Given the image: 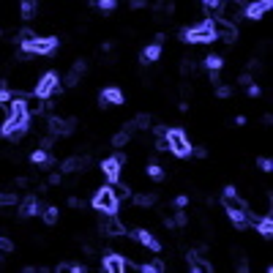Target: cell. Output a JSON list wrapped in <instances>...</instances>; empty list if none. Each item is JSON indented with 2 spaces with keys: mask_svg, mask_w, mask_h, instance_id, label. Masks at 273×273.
<instances>
[{
  "mask_svg": "<svg viewBox=\"0 0 273 273\" xmlns=\"http://www.w3.org/2000/svg\"><path fill=\"white\" fill-rule=\"evenodd\" d=\"M6 107H8V112H11V115H8L6 123L0 126V134L17 142V139H22V136L27 134V123H30L27 101H25V98H17V96H14V98L6 104Z\"/></svg>",
  "mask_w": 273,
  "mask_h": 273,
  "instance_id": "cell-1",
  "label": "cell"
},
{
  "mask_svg": "<svg viewBox=\"0 0 273 273\" xmlns=\"http://www.w3.org/2000/svg\"><path fill=\"white\" fill-rule=\"evenodd\" d=\"M180 39H183L186 44H211V41H216L213 22L202 20L197 27H186V30H180Z\"/></svg>",
  "mask_w": 273,
  "mask_h": 273,
  "instance_id": "cell-2",
  "label": "cell"
},
{
  "mask_svg": "<svg viewBox=\"0 0 273 273\" xmlns=\"http://www.w3.org/2000/svg\"><path fill=\"white\" fill-rule=\"evenodd\" d=\"M117 205H120V199H117L115 189H109V186H101L93 194V208L98 213H117Z\"/></svg>",
  "mask_w": 273,
  "mask_h": 273,
  "instance_id": "cell-3",
  "label": "cell"
},
{
  "mask_svg": "<svg viewBox=\"0 0 273 273\" xmlns=\"http://www.w3.org/2000/svg\"><path fill=\"white\" fill-rule=\"evenodd\" d=\"M58 49V39L55 36H33L30 41H22V52L27 55H52Z\"/></svg>",
  "mask_w": 273,
  "mask_h": 273,
  "instance_id": "cell-4",
  "label": "cell"
},
{
  "mask_svg": "<svg viewBox=\"0 0 273 273\" xmlns=\"http://www.w3.org/2000/svg\"><path fill=\"white\" fill-rule=\"evenodd\" d=\"M167 142H170V150L175 153L177 158H186V156L191 153V142H189V136H186L180 129H170V131H167Z\"/></svg>",
  "mask_w": 273,
  "mask_h": 273,
  "instance_id": "cell-5",
  "label": "cell"
},
{
  "mask_svg": "<svg viewBox=\"0 0 273 273\" xmlns=\"http://www.w3.org/2000/svg\"><path fill=\"white\" fill-rule=\"evenodd\" d=\"M58 88H60L58 74H55V71H47V74L39 79V85L33 88V93H36V98H49V96L58 93Z\"/></svg>",
  "mask_w": 273,
  "mask_h": 273,
  "instance_id": "cell-6",
  "label": "cell"
},
{
  "mask_svg": "<svg viewBox=\"0 0 273 273\" xmlns=\"http://www.w3.org/2000/svg\"><path fill=\"white\" fill-rule=\"evenodd\" d=\"M213 22V33H216V41H227V44H232V41L238 39V27L232 25V22L221 20V17H216Z\"/></svg>",
  "mask_w": 273,
  "mask_h": 273,
  "instance_id": "cell-7",
  "label": "cell"
},
{
  "mask_svg": "<svg viewBox=\"0 0 273 273\" xmlns=\"http://www.w3.org/2000/svg\"><path fill=\"white\" fill-rule=\"evenodd\" d=\"M243 3L240 0H221V8H218V14H221V20H227V22H235L238 20H243Z\"/></svg>",
  "mask_w": 273,
  "mask_h": 273,
  "instance_id": "cell-8",
  "label": "cell"
},
{
  "mask_svg": "<svg viewBox=\"0 0 273 273\" xmlns=\"http://www.w3.org/2000/svg\"><path fill=\"white\" fill-rule=\"evenodd\" d=\"M101 268H104L107 273H123L126 268H134V265H131L126 257H120V254H115V252H109V254H104Z\"/></svg>",
  "mask_w": 273,
  "mask_h": 273,
  "instance_id": "cell-9",
  "label": "cell"
},
{
  "mask_svg": "<svg viewBox=\"0 0 273 273\" xmlns=\"http://www.w3.org/2000/svg\"><path fill=\"white\" fill-rule=\"evenodd\" d=\"M221 205L227 208V213H243V211H249V205L243 202V199L235 194V189H224V194H221Z\"/></svg>",
  "mask_w": 273,
  "mask_h": 273,
  "instance_id": "cell-10",
  "label": "cell"
},
{
  "mask_svg": "<svg viewBox=\"0 0 273 273\" xmlns=\"http://www.w3.org/2000/svg\"><path fill=\"white\" fill-rule=\"evenodd\" d=\"M77 120L74 117H49V134L52 136H68L74 131Z\"/></svg>",
  "mask_w": 273,
  "mask_h": 273,
  "instance_id": "cell-11",
  "label": "cell"
},
{
  "mask_svg": "<svg viewBox=\"0 0 273 273\" xmlns=\"http://www.w3.org/2000/svg\"><path fill=\"white\" fill-rule=\"evenodd\" d=\"M101 232L107 235V238H120L123 232H126V227L117 221L115 213H104L101 216Z\"/></svg>",
  "mask_w": 273,
  "mask_h": 273,
  "instance_id": "cell-12",
  "label": "cell"
},
{
  "mask_svg": "<svg viewBox=\"0 0 273 273\" xmlns=\"http://www.w3.org/2000/svg\"><path fill=\"white\" fill-rule=\"evenodd\" d=\"M120 167H123V153H117V156L104 158V161H101V172H104L107 180H117V177H120Z\"/></svg>",
  "mask_w": 273,
  "mask_h": 273,
  "instance_id": "cell-13",
  "label": "cell"
},
{
  "mask_svg": "<svg viewBox=\"0 0 273 273\" xmlns=\"http://www.w3.org/2000/svg\"><path fill=\"white\" fill-rule=\"evenodd\" d=\"M271 8H273V0H254L252 6L243 11V17H249V20H262Z\"/></svg>",
  "mask_w": 273,
  "mask_h": 273,
  "instance_id": "cell-14",
  "label": "cell"
},
{
  "mask_svg": "<svg viewBox=\"0 0 273 273\" xmlns=\"http://www.w3.org/2000/svg\"><path fill=\"white\" fill-rule=\"evenodd\" d=\"M98 101L107 104V107H120L123 104V90L115 88V85H112V88H104L101 93H98Z\"/></svg>",
  "mask_w": 273,
  "mask_h": 273,
  "instance_id": "cell-15",
  "label": "cell"
},
{
  "mask_svg": "<svg viewBox=\"0 0 273 273\" xmlns=\"http://www.w3.org/2000/svg\"><path fill=\"white\" fill-rule=\"evenodd\" d=\"M90 167V158L88 156H71L63 161V172H85Z\"/></svg>",
  "mask_w": 273,
  "mask_h": 273,
  "instance_id": "cell-16",
  "label": "cell"
},
{
  "mask_svg": "<svg viewBox=\"0 0 273 273\" xmlns=\"http://www.w3.org/2000/svg\"><path fill=\"white\" fill-rule=\"evenodd\" d=\"M36 213H41V202L36 199V194H27L20 205V216L30 218V216H36Z\"/></svg>",
  "mask_w": 273,
  "mask_h": 273,
  "instance_id": "cell-17",
  "label": "cell"
},
{
  "mask_svg": "<svg viewBox=\"0 0 273 273\" xmlns=\"http://www.w3.org/2000/svg\"><path fill=\"white\" fill-rule=\"evenodd\" d=\"M85 68H88V66H85V60L74 63V68H71V71L66 74V79H63V82H66V88H77V85H79V77L85 74Z\"/></svg>",
  "mask_w": 273,
  "mask_h": 273,
  "instance_id": "cell-18",
  "label": "cell"
},
{
  "mask_svg": "<svg viewBox=\"0 0 273 273\" xmlns=\"http://www.w3.org/2000/svg\"><path fill=\"white\" fill-rule=\"evenodd\" d=\"M134 238L139 240V243H142L145 249H150V252H161V243H158V240L153 238V235H150L148 230H136V232H134Z\"/></svg>",
  "mask_w": 273,
  "mask_h": 273,
  "instance_id": "cell-19",
  "label": "cell"
},
{
  "mask_svg": "<svg viewBox=\"0 0 273 273\" xmlns=\"http://www.w3.org/2000/svg\"><path fill=\"white\" fill-rule=\"evenodd\" d=\"M189 268H191V273H211L213 271V265H208V262H205L197 252L189 254Z\"/></svg>",
  "mask_w": 273,
  "mask_h": 273,
  "instance_id": "cell-20",
  "label": "cell"
},
{
  "mask_svg": "<svg viewBox=\"0 0 273 273\" xmlns=\"http://www.w3.org/2000/svg\"><path fill=\"white\" fill-rule=\"evenodd\" d=\"M158 58H161V44H156V41L148 44V47L142 49V55H139V60H142L145 66H148V63H156Z\"/></svg>",
  "mask_w": 273,
  "mask_h": 273,
  "instance_id": "cell-21",
  "label": "cell"
},
{
  "mask_svg": "<svg viewBox=\"0 0 273 273\" xmlns=\"http://www.w3.org/2000/svg\"><path fill=\"white\" fill-rule=\"evenodd\" d=\"M30 161L36 164V167H52V156H49V150H44V148H39V150H33L30 153Z\"/></svg>",
  "mask_w": 273,
  "mask_h": 273,
  "instance_id": "cell-22",
  "label": "cell"
},
{
  "mask_svg": "<svg viewBox=\"0 0 273 273\" xmlns=\"http://www.w3.org/2000/svg\"><path fill=\"white\" fill-rule=\"evenodd\" d=\"M254 227L259 230L262 238H271V235H273V218H271V213H265L262 218H257V224H254Z\"/></svg>",
  "mask_w": 273,
  "mask_h": 273,
  "instance_id": "cell-23",
  "label": "cell"
},
{
  "mask_svg": "<svg viewBox=\"0 0 273 273\" xmlns=\"http://www.w3.org/2000/svg\"><path fill=\"white\" fill-rule=\"evenodd\" d=\"M36 8H39V0H20V14L22 20H33Z\"/></svg>",
  "mask_w": 273,
  "mask_h": 273,
  "instance_id": "cell-24",
  "label": "cell"
},
{
  "mask_svg": "<svg viewBox=\"0 0 273 273\" xmlns=\"http://www.w3.org/2000/svg\"><path fill=\"white\" fill-rule=\"evenodd\" d=\"M58 216H60V213H58V208H52V205H49V208H41V218H44V224H55Z\"/></svg>",
  "mask_w": 273,
  "mask_h": 273,
  "instance_id": "cell-25",
  "label": "cell"
},
{
  "mask_svg": "<svg viewBox=\"0 0 273 273\" xmlns=\"http://www.w3.org/2000/svg\"><path fill=\"white\" fill-rule=\"evenodd\" d=\"M139 271H142V273H161L164 271V262H161V259H150V262L139 265Z\"/></svg>",
  "mask_w": 273,
  "mask_h": 273,
  "instance_id": "cell-26",
  "label": "cell"
},
{
  "mask_svg": "<svg viewBox=\"0 0 273 273\" xmlns=\"http://www.w3.org/2000/svg\"><path fill=\"white\" fill-rule=\"evenodd\" d=\"M11 205H17V194H11V191H0V211H6V208H11Z\"/></svg>",
  "mask_w": 273,
  "mask_h": 273,
  "instance_id": "cell-27",
  "label": "cell"
},
{
  "mask_svg": "<svg viewBox=\"0 0 273 273\" xmlns=\"http://www.w3.org/2000/svg\"><path fill=\"white\" fill-rule=\"evenodd\" d=\"M221 66H224V60H221L218 55H208V58H205V68H211V71H218Z\"/></svg>",
  "mask_w": 273,
  "mask_h": 273,
  "instance_id": "cell-28",
  "label": "cell"
},
{
  "mask_svg": "<svg viewBox=\"0 0 273 273\" xmlns=\"http://www.w3.org/2000/svg\"><path fill=\"white\" fill-rule=\"evenodd\" d=\"M90 6H96V8H101V11H115V6H117V0H90Z\"/></svg>",
  "mask_w": 273,
  "mask_h": 273,
  "instance_id": "cell-29",
  "label": "cell"
},
{
  "mask_svg": "<svg viewBox=\"0 0 273 273\" xmlns=\"http://www.w3.org/2000/svg\"><path fill=\"white\" fill-rule=\"evenodd\" d=\"M134 202L139 205V208H150V205L156 202V194H136Z\"/></svg>",
  "mask_w": 273,
  "mask_h": 273,
  "instance_id": "cell-30",
  "label": "cell"
},
{
  "mask_svg": "<svg viewBox=\"0 0 273 273\" xmlns=\"http://www.w3.org/2000/svg\"><path fill=\"white\" fill-rule=\"evenodd\" d=\"M129 139H131V131H129V129H123V131H117V134H115L112 145H115V148H123V145L129 142Z\"/></svg>",
  "mask_w": 273,
  "mask_h": 273,
  "instance_id": "cell-31",
  "label": "cell"
},
{
  "mask_svg": "<svg viewBox=\"0 0 273 273\" xmlns=\"http://www.w3.org/2000/svg\"><path fill=\"white\" fill-rule=\"evenodd\" d=\"M186 224H189V216H186L183 208H180V213H175V216H172V227H186Z\"/></svg>",
  "mask_w": 273,
  "mask_h": 273,
  "instance_id": "cell-32",
  "label": "cell"
},
{
  "mask_svg": "<svg viewBox=\"0 0 273 273\" xmlns=\"http://www.w3.org/2000/svg\"><path fill=\"white\" fill-rule=\"evenodd\" d=\"M148 175L153 177V180H161V177H164V170L158 167V164H148Z\"/></svg>",
  "mask_w": 273,
  "mask_h": 273,
  "instance_id": "cell-33",
  "label": "cell"
},
{
  "mask_svg": "<svg viewBox=\"0 0 273 273\" xmlns=\"http://www.w3.org/2000/svg\"><path fill=\"white\" fill-rule=\"evenodd\" d=\"M14 98V93L6 88V82H0V104H8Z\"/></svg>",
  "mask_w": 273,
  "mask_h": 273,
  "instance_id": "cell-34",
  "label": "cell"
},
{
  "mask_svg": "<svg viewBox=\"0 0 273 273\" xmlns=\"http://www.w3.org/2000/svg\"><path fill=\"white\" fill-rule=\"evenodd\" d=\"M0 252H3V254H11L14 252V243L6 238V235H0Z\"/></svg>",
  "mask_w": 273,
  "mask_h": 273,
  "instance_id": "cell-35",
  "label": "cell"
},
{
  "mask_svg": "<svg viewBox=\"0 0 273 273\" xmlns=\"http://www.w3.org/2000/svg\"><path fill=\"white\" fill-rule=\"evenodd\" d=\"M216 96H218V98H230V96H232V88H230V85H218V88H216Z\"/></svg>",
  "mask_w": 273,
  "mask_h": 273,
  "instance_id": "cell-36",
  "label": "cell"
},
{
  "mask_svg": "<svg viewBox=\"0 0 273 273\" xmlns=\"http://www.w3.org/2000/svg\"><path fill=\"white\" fill-rule=\"evenodd\" d=\"M202 6L208 8V11H213V14H216L218 8H221V0H202Z\"/></svg>",
  "mask_w": 273,
  "mask_h": 273,
  "instance_id": "cell-37",
  "label": "cell"
},
{
  "mask_svg": "<svg viewBox=\"0 0 273 273\" xmlns=\"http://www.w3.org/2000/svg\"><path fill=\"white\" fill-rule=\"evenodd\" d=\"M180 71H183V74H191V71H194V63H191V58H183V63H180Z\"/></svg>",
  "mask_w": 273,
  "mask_h": 273,
  "instance_id": "cell-38",
  "label": "cell"
},
{
  "mask_svg": "<svg viewBox=\"0 0 273 273\" xmlns=\"http://www.w3.org/2000/svg\"><path fill=\"white\" fill-rule=\"evenodd\" d=\"M246 93L252 96V98H257V96L262 93V90H259V85H252V82H249V85H246Z\"/></svg>",
  "mask_w": 273,
  "mask_h": 273,
  "instance_id": "cell-39",
  "label": "cell"
},
{
  "mask_svg": "<svg viewBox=\"0 0 273 273\" xmlns=\"http://www.w3.org/2000/svg\"><path fill=\"white\" fill-rule=\"evenodd\" d=\"M259 170H262V172H271L273 170V161H271V158H259Z\"/></svg>",
  "mask_w": 273,
  "mask_h": 273,
  "instance_id": "cell-40",
  "label": "cell"
},
{
  "mask_svg": "<svg viewBox=\"0 0 273 273\" xmlns=\"http://www.w3.org/2000/svg\"><path fill=\"white\" fill-rule=\"evenodd\" d=\"M186 205H189V197H186V194H180V197L175 199V208L180 211V208H186Z\"/></svg>",
  "mask_w": 273,
  "mask_h": 273,
  "instance_id": "cell-41",
  "label": "cell"
},
{
  "mask_svg": "<svg viewBox=\"0 0 273 273\" xmlns=\"http://www.w3.org/2000/svg\"><path fill=\"white\" fill-rule=\"evenodd\" d=\"M52 142H55V136H52V134H49V136H44V139H41V148H44V150H49V148H52Z\"/></svg>",
  "mask_w": 273,
  "mask_h": 273,
  "instance_id": "cell-42",
  "label": "cell"
},
{
  "mask_svg": "<svg viewBox=\"0 0 273 273\" xmlns=\"http://www.w3.org/2000/svg\"><path fill=\"white\" fill-rule=\"evenodd\" d=\"M33 36L36 33H30V30H20V44H22V41H30Z\"/></svg>",
  "mask_w": 273,
  "mask_h": 273,
  "instance_id": "cell-43",
  "label": "cell"
},
{
  "mask_svg": "<svg viewBox=\"0 0 273 273\" xmlns=\"http://www.w3.org/2000/svg\"><path fill=\"white\" fill-rule=\"evenodd\" d=\"M148 6V0H131V8H145Z\"/></svg>",
  "mask_w": 273,
  "mask_h": 273,
  "instance_id": "cell-44",
  "label": "cell"
},
{
  "mask_svg": "<svg viewBox=\"0 0 273 273\" xmlns=\"http://www.w3.org/2000/svg\"><path fill=\"white\" fill-rule=\"evenodd\" d=\"M60 183V175H58V172H52V175H49V186H58Z\"/></svg>",
  "mask_w": 273,
  "mask_h": 273,
  "instance_id": "cell-45",
  "label": "cell"
},
{
  "mask_svg": "<svg viewBox=\"0 0 273 273\" xmlns=\"http://www.w3.org/2000/svg\"><path fill=\"white\" fill-rule=\"evenodd\" d=\"M194 156H197V158H205V156H208V150H205V148H194Z\"/></svg>",
  "mask_w": 273,
  "mask_h": 273,
  "instance_id": "cell-46",
  "label": "cell"
},
{
  "mask_svg": "<svg viewBox=\"0 0 273 273\" xmlns=\"http://www.w3.org/2000/svg\"><path fill=\"white\" fill-rule=\"evenodd\" d=\"M68 205H71V208H82V199L79 197H71V199H68Z\"/></svg>",
  "mask_w": 273,
  "mask_h": 273,
  "instance_id": "cell-47",
  "label": "cell"
}]
</instances>
